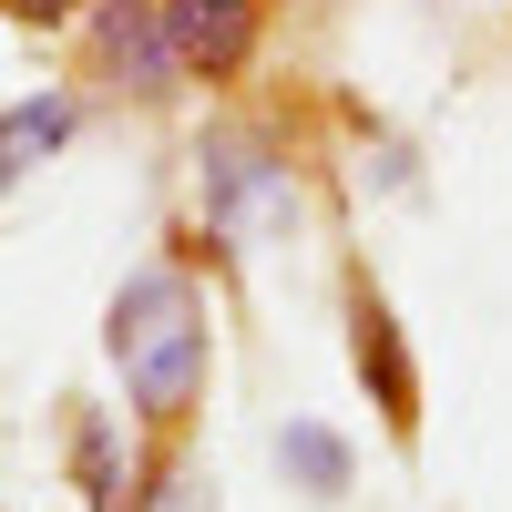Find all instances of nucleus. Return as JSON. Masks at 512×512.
Masks as SVG:
<instances>
[{
	"mask_svg": "<svg viewBox=\"0 0 512 512\" xmlns=\"http://www.w3.org/2000/svg\"><path fill=\"white\" fill-rule=\"evenodd\" d=\"M72 31H82V72H93L113 103L164 113L175 93H195L185 62H175V41H164V11H154V0H93Z\"/></svg>",
	"mask_w": 512,
	"mask_h": 512,
	"instance_id": "20e7f679",
	"label": "nucleus"
},
{
	"mask_svg": "<svg viewBox=\"0 0 512 512\" xmlns=\"http://www.w3.org/2000/svg\"><path fill=\"white\" fill-rule=\"evenodd\" d=\"M277 472L308 492V502H349V482H359V451H349V431L338 420H277Z\"/></svg>",
	"mask_w": 512,
	"mask_h": 512,
	"instance_id": "6e6552de",
	"label": "nucleus"
},
{
	"mask_svg": "<svg viewBox=\"0 0 512 512\" xmlns=\"http://www.w3.org/2000/svg\"><path fill=\"white\" fill-rule=\"evenodd\" d=\"M103 359L123 379V420L144 441H185L216 379V297L185 256H144L134 277L103 297Z\"/></svg>",
	"mask_w": 512,
	"mask_h": 512,
	"instance_id": "f257e3e1",
	"label": "nucleus"
},
{
	"mask_svg": "<svg viewBox=\"0 0 512 512\" xmlns=\"http://www.w3.org/2000/svg\"><path fill=\"white\" fill-rule=\"evenodd\" d=\"M185 175H195V216H205L195 236H205L216 267L287 246L297 216H308V164H297L287 123H267V113H216V123L195 134Z\"/></svg>",
	"mask_w": 512,
	"mask_h": 512,
	"instance_id": "f03ea898",
	"label": "nucleus"
},
{
	"mask_svg": "<svg viewBox=\"0 0 512 512\" xmlns=\"http://www.w3.org/2000/svg\"><path fill=\"white\" fill-rule=\"evenodd\" d=\"M82 134V93H21V103H0V195H21L41 164H52L62 144Z\"/></svg>",
	"mask_w": 512,
	"mask_h": 512,
	"instance_id": "0eeeda50",
	"label": "nucleus"
},
{
	"mask_svg": "<svg viewBox=\"0 0 512 512\" xmlns=\"http://www.w3.org/2000/svg\"><path fill=\"white\" fill-rule=\"evenodd\" d=\"M93 0H0V21H21V31H72Z\"/></svg>",
	"mask_w": 512,
	"mask_h": 512,
	"instance_id": "1a4fd4ad",
	"label": "nucleus"
},
{
	"mask_svg": "<svg viewBox=\"0 0 512 512\" xmlns=\"http://www.w3.org/2000/svg\"><path fill=\"white\" fill-rule=\"evenodd\" d=\"M62 461L82 482V512H144V492H154V441L134 451L103 400H72L62 410Z\"/></svg>",
	"mask_w": 512,
	"mask_h": 512,
	"instance_id": "423d86ee",
	"label": "nucleus"
},
{
	"mask_svg": "<svg viewBox=\"0 0 512 512\" xmlns=\"http://www.w3.org/2000/svg\"><path fill=\"white\" fill-rule=\"evenodd\" d=\"M338 318H349V369H359V390H369V410H379V431L410 451V441H420V349H410V328H400V308H390V287H379L369 267H349Z\"/></svg>",
	"mask_w": 512,
	"mask_h": 512,
	"instance_id": "7ed1b4c3",
	"label": "nucleus"
},
{
	"mask_svg": "<svg viewBox=\"0 0 512 512\" xmlns=\"http://www.w3.org/2000/svg\"><path fill=\"white\" fill-rule=\"evenodd\" d=\"M154 11H164V41H175L195 93H236L267 52V0H154Z\"/></svg>",
	"mask_w": 512,
	"mask_h": 512,
	"instance_id": "39448f33",
	"label": "nucleus"
}]
</instances>
